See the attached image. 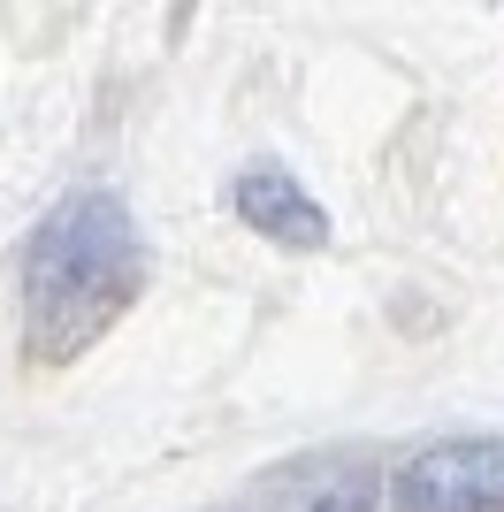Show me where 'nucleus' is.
I'll return each instance as SVG.
<instances>
[{
    "label": "nucleus",
    "instance_id": "4",
    "mask_svg": "<svg viewBox=\"0 0 504 512\" xmlns=\"http://www.w3.org/2000/svg\"><path fill=\"white\" fill-rule=\"evenodd\" d=\"M306 512H375V497H367V490H329V497H314Z\"/></svg>",
    "mask_w": 504,
    "mask_h": 512
},
{
    "label": "nucleus",
    "instance_id": "2",
    "mask_svg": "<svg viewBox=\"0 0 504 512\" xmlns=\"http://www.w3.org/2000/svg\"><path fill=\"white\" fill-rule=\"evenodd\" d=\"M398 512H504V436H451L405 459Z\"/></svg>",
    "mask_w": 504,
    "mask_h": 512
},
{
    "label": "nucleus",
    "instance_id": "1",
    "mask_svg": "<svg viewBox=\"0 0 504 512\" xmlns=\"http://www.w3.org/2000/svg\"><path fill=\"white\" fill-rule=\"evenodd\" d=\"M146 283V245L115 192H77L46 214L23 245V337L31 360H69L115 329Z\"/></svg>",
    "mask_w": 504,
    "mask_h": 512
},
{
    "label": "nucleus",
    "instance_id": "3",
    "mask_svg": "<svg viewBox=\"0 0 504 512\" xmlns=\"http://www.w3.org/2000/svg\"><path fill=\"white\" fill-rule=\"evenodd\" d=\"M230 207L245 230H260L268 245H291V253H314V245H329V214L306 199V184H298L291 169H275V161H260V169H245L230 184Z\"/></svg>",
    "mask_w": 504,
    "mask_h": 512
}]
</instances>
